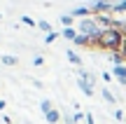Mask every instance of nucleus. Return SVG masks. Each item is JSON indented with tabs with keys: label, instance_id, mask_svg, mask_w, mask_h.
<instances>
[{
	"label": "nucleus",
	"instance_id": "9",
	"mask_svg": "<svg viewBox=\"0 0 126 124\" xmlns=\"http://www.w3.org/2000/svg\"><path fill=\"white\" fill-rule=\"evenodd\" d=\"M72 42H75L77 47H82V45H84V47H86V45H91V40H89V37H86V35H77V37H75V40H72Z\"/></svg>",
	"mask_w": 126,
	"mask_h": 124
},
{
	"label": "nucleus",
	"instance_id": "24",
	"mask_svg": "<svg viewBox=\"0 0 126 124\" xmlns=\"http://www.w3.org/2000/svg\"><path fill=\"white\" fill-rule=\"evenodd\" d=\"M122 33H124V35H126V19H124V21H122Z\"/></svg>",
	"mask_w": 126,
	"mask_h": 124
},
{
	"label": "nucleus",
	"instance_id": "11",
	"mask_svg": "<svg viewBox=\"0 0 126 124\" xmlns=\"http://www.w3.org/2000/svg\"><path fill=\"white\" fill-rule=\"evenodd\" d=\"M37 28H40V31H45L47 35H49V33H54V31H51V23H49V21H37Z\"/></svg>",
	"mask_w": 126,
	"mask_h": 124
},
{
	"label": "nucleus",
	"instance_id": "7",
	"mask_svg": "<svg viewBox=\"0 0 126 124\" xmlns=\"http://www.w3.org/2000/svg\"><path fill=\"white\" fill-rule=\"evenodd\" d=\"M65 56H68V61H70V63H75V66H82V59L77 56V52L68 49V52H65Z\"/></svg>",
	"mask_w": 126,
	"mask_h": 124
},
{
	"label": "nucleus",
	"instance_id": "16",
	"mask_svg": "<svg viewBox=\"0 0 126 124\" xmlns=\"http://www.w3.org/2000/svg\"><path fill=\"white\" fill-rule=\"evenodd\" d=\"M112 12H119V14L126 12V0H119V2H114V9H112Z\"/></svg>",
	"mask_w": 126,
	"mask_h": 124
},
{
	"label": "nucleus",
	"instance_id": "15",
	"mask_svg": "<svg viewBox=\"0 0 126 124\" xmlns=\"http://www.w3.org/2000/svg\"><path fill=\"white\" fill-rule=\"evenodd\" d=\"M2 63H5V66H16V56L5 54V56H2Z\"/></svg>",
	"mask_w": 126,
	"mask_h": 124
},
{
	"label": "nucleus",
	"instance_id": "23",
	"mask_svg": "<svg viewBox=\"0 0 126 124\" xmlns=\"http://www.w3.org/2000/svg\"><path fill=\"white\" fill-rule=\"evenodd\" d=\"M86 124H96V122H94V115H91V112H86Z\"/></svg>",
	"mask_w": 126,
	"mask_h": 124
},
{
	"label": "nucleus",
	"instance_id": "1",
	"mask_svg": "<svg viewBox=\"0 0 126 124\" xmlns=\"http://www.w3.org/2000/svg\"><path fill=\"white\" fill-rule=\"evenodd\" d=\"M126 35L122 33V28H108L100 33L98 37V47L100 49H110V52H122Z\"/></svg>",
	"mask_w": 126,
	"mask_h": 124
},
{
	"label": "nucleus",
	"instance_id": "20",
	"mask_svg": "<svg viewBox=\"0 0 126 124\" xmlns=\"http://www.w3.org/2000/svg\"><path fill=\"white\" fill-rule=\"evenodd\" d=\"M65 124H77L75 122V115H68V112H65Z\"/></svg>",
	"mask_w": 126,
	"mask_h": 124
},
{
	"label": "nucleus",
	"instance_id": "17",
	"mask_svg": "<svg viewBox=\"0 0 126 124\" xmlns=\"http://www.w3.org/2000/svg\"><path fill=\"white\" fill-rule=\"evenodd\" d=\"M40 108H42V112H45V115H47L49 110H54V106H51V101H42V103H40Z\"/></svg>",
	"mask_w": 126,
	"mask_h": 124
},
{
	"label": "nucleus",
	"instance_id": "19",
	"mask_svg": "<svg viewBox=\"0 0 126 124\" xmlns=\"http://www.w3.org/2000/svg\"><path fill=\"white\" fill-rule=\"evenodd\" d=\"M21 23H26V26H37V23L33 21L31 17H21Z\"/></svg>",
	"mask_w": 126,
	"mask_h": 124
},
{
	"label": "nucleus",
	"instance_id": "6",
	"mask_svg": "<svg viewBox=\"0 0 126 124\" xmlns=\"http://www.w3.org/2000/svg\"><path fill=\"white\" fill-rule=\"evenodd\" d=\"M61 35L65 37V40H75L79 33H77V28H63V31H61Z\"/></svg>",
	"mask_w": 126,
	"mask_h": 124
},
{
	"label": "nucleus",
	"instance_id": "25",
	"mask_svg": "<svg viewBox=\"0 0 126 124\" xmlns=\"http://www.w3.org/2000/svg\"><path fill=\"white\" fill-rule=\"evenodd\" d=\"M122 54L126 56V40H124V47H122Z\"/></svg>",
	"mask_w": 126,
	"mask_h": 124
},
{
	"label": "nucleus",
	"instance_id": "12",
	"mask_svg": "<svg viewBox=\"0 0 126 124\" xmlns=\"http://www.w3.org/2000/svg\"><path fill=\"white\" fill-rule=\"evenodd\" d=\"M103 98H105V101H108V103H112V106H114V103H117V98H114V94L110 91V89H103Z\"/></svg>",
	"mask_w": 126,
	"mask_h": 124
},
{
	"label": "nucleus",
	"instance_id": "18",
	"mask_svg": "<svg viewBox=\"0 0 126 124\" xmlns=\"http://www.w3.org/2000/svg\"><path fill=\"white\" fill-rule=\"evenodd\" d=\"M56 37H59V33H49V35L45 37V42H47V45H51V42H54Z\"/></svg>",
	"mask_w": 126,
	"mask_h": 124
},
{
	"label": "nucleus",
	"instance_id": "4",
	"mask_svg": "<svg viewBox=\"0 0 126 124\" xmlns=\"http://www.w3.org/2000/svg\"><path fill=\"white\" fill-rule=\"evenodd\" d=\"M112 75H114V77H117L122 84H126V66H114Z\"/></svg>",
	"mask_w": 126,
	"mask_h": 124
},
{
	"label": "nucleus",
	"instance_id": "3",
	"mask_svg": "<svg viewBox=\"0 0 126 124\" xmlns=\"http://www.w3.org/2000/svg\"><path fill=\"white\" fill-rule=\"evenodd\" d=\"M91 7V12L98 17V14H108V12H112L114 9V0H96L94 5H89Z\"/></svg>",
	"mask_w": 126,
	"mask_h": 124
},
{
	"label": "nucleus",
	"instance_id": "22",
	"mask_svg": "<svg viewBox=\"0 0 126 124\" xmlns=\"http://www.w3.org/2000/svg\"><path fill=\"white\" fill-rule=\"evenodd\" d=\"M33 63H35V66H42V63H45V59H42V56H35V59H33Z\"/></svg>",
	"mask_w": 126,
	"mask_h": 124
},
{
	"label": "nucleus",
	"instance_id": "13",
	"mask_svg": "<svg viewBox=\"0 0 126 124\" xmlns=\"http://www.w3.org/2000/svg\"><path fill=\"white\" fill-rule=\"evenodd\" d=\"M61 23H63V28H72V14H63Z\"/></svg>",
	"mask_w": 126,
	"mask_h": 124
},
{
	"label": "nucleus",
	"instance_id": "14",
	"mask_svg": "<svg viewBox=\"0 0 126 124\" xmlns=\"http://www.w3.org/2000/svg\"><path fill=\"white\" fill-rule=\"evenodd\" d=\"M79 89H82V91L86 94V96H94V87H89V84H84L82 80H79Z\"/></svg>",
	"mask_w": 126,
	"mask_h": 124
},
{
	"label": "nucleus",
	"instance_id": "2",
	"mask_svg": "<svg viewBox=\"0 0 126 124\" xmlns=\"http://www.w3.org/2000/svg\"><path fill=\"white\" fill-rule=\"evenodd\" d=\"M77 33H79V35H86L91 40V45L98 47V37H100V33H103V28L96 23V19H82L79 26H77Z\"/></svg>",
	"mask_w": 126,
	"mask_h": 124
},
{
	"label": "nucleus",
	"instance_id": "8",
	"mask_svg": "<svg viewBox=\"0 0 126 124\" xmlns=\"http://www.w3.org/2000/svg\"><path fill=\"white\" fill-rule=\"evenodd\" d=\"M45 117H47V122H49V124H56V122L61 120V112H59V110H49Z\"/></svg>",
	"mask_w": 126,
	"mask_h": 124
},
{
	"label": "nucleus",
	"instance_id": "10",
	"mask_svg": "<svg viewBox=\"0 0 126 124\" xmlns=\"http://www.w3.org/2000/svg\"><path fill=\"white\" fill-rule=\"evenodd\" d=\"M124 59H126V56L122 54V52H112V61H114V66H124Z\"/></svg>",
	"mask_w": 126,
	"mask_h": 124
},
{
	"label": "nucleus",
	"instance_id": "5",
	"mask_svg": "<svg viewBox=\"0 0 126 124\" xmlns=\"http://www.w3.org/2000/svg\"><path fill=\"white\" fill-rule=\"evenodd\" d=\"M89 14H94V12H91V7H86V5H82V7H75V9H72V17H89Z\"/></svg>",
	"mask_w": 126,
	"mask_h": 124
},
{
	"label": "nucleus",
	"instance_id": "21",
	"mask_svg": "<svg viewBox=\"0 0 126 124\" xmlns=\"http://www.w3.org/2000/svg\"><path fill=\"white\" fill-rule=\"evenodd\" d=\"M114 120L122 122V120H124V112H122V110H114Z\"/></svg>",
	"mask_w": 126,
	"mask_h": 124
}]
</instances>
